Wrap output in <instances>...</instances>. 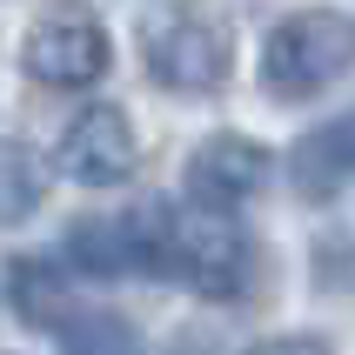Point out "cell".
I'll list each match as a JSON object with an SVG mask.
<instances>
[{"instance_id":"cell-5","label":"cell","mask_w":355,"mask_h":355,"mask_svg":"<svg viewBox=\"0 0 355 355\" xmlns=\"http://www.w3.org/2000/svg\"><path fill=\"white\" fill-rule=\"evenodd\" d=\"M141 161V141H135V121L121 114L114 101L101 107H80L60 135V175L80 181V188H114V181L135 175Z\"/></svg>"},{"instance_id":"cell-8","label":"cell","mask_w":355,"mask_h":355,"mask_svg":"<svg viewBox=\"0 0 355 355\" xmlns=\"http://www.w3.org/2000/svg\"><path fill=\"white\" fill-rule=\"evenodd\" d=\"M7 302H14V315H20V322H34V329H54V322L67 315V282H60L54 261L20 255L14 268H7Z\"/></svg>"},{"instance_id":"cell-6","label":"cell","mask_w":355,"mask_h":355,"mask_svg":"<svg viewBox=\"0 0 355 355\" xmlns=\"http://www.w3.org/2000/svg\"><path fill=\"white\" fill-rule=\"evenodd\" d=\"M268 181V148L248 135H215L188 155V195L201 208H241Z\"/></svg>"},{"instance_id":"cell-7","label":"cell","mask_w":355,"mask_h":355,"mask_svg":"<svg viewBox=\"0 0 355 355\" xmlns=\"http://www.w3.org/2000/svg\"><path fill=\"white\" fill-rule=\"evenodd\" d=\"M288 181H295L302 201L342 195L355 181V114H336V121H322V128H309L295 141V155H288Z\"/></svg>"},{"instance_id":"cell-10","label":"cell","mask_w":355,"mask_h":355,"mask_svg":"<svg viewBox=\"0 0 355 355\" xmlns=\"http://www.w3.org/2000/svg\"><path fill=\"white\" fill-rule=\"evenodd\" d=\"M40 195H47V181H40L34 148L0 141V228H20V221L40 208Z\"/></svg>"},{"instance_id":"cell-2","label":"cell","mask_w":355,"mask_h":355,"mask_svg":"<svg viewBox=\"0 0 355 355\" xmlns=\"http://www.w3.org/2000/svg\"><path fill=\"white\" fill-rule=\"evenodd\" d=\"M141 60L168 94H208L228 80L235 40L221 20L195 14V7H161V14L141 20Z\"/></svg>"},{"instance_id":"cell-9","label":"cell","mask_w":355,"mask_h":355,"mask_svg":"<svg viewBox=\"0 0 355 355\" xmlns=\"http://www.w3.org/2000/svg\"><path fill=\"white\" fill-rule=\"evenodd\" d=\"M67 255H74L87 275H128V268H141L135 215L128 221H80L74 235H67Z\"/></svg>"},{"instance_id":"cell-3","label":"cell","mask_w":355,"mask_h":355,"mask_svg":"<svg viewBox=\"0 0 355 355\" xmlns=\"http://www.w3.org/2000/svg\"><path fill=\"white\" fill-rule=\"evenodd\" d=\"M168 275H181L208 302H241L248 275H255V248L228 221V208H201L195 201L188 215L168 221Z\"/></svg>"},{"instance_id":"cell-1","label":"cell","mask_w":355,"mask_h":355,"mask_svg":"<svg viewBox=\"0 0 355 355\" xmlns=\"http://www.w3.org/2000/svg\"><path fill=\"white\" fill-rule=\"evenodd\" d=\"M355 60V20L329 14V7H309V14H288L261 47V87L275 101H309L322 94L329 80L349 74Z\"/></svg>"},{"instance_id":"cell-4","label":"cell","mask_w":355,"mask_h":355,"mask_svg":"<svg viewBox=\"0 0 355 355\" xmlns=\"http://www.w3.org/2000/svg\"><path fill=\"white\" fill-rule=\"evenodd\" d=\"M107 34H101L94 14H80V7H60V14H47L27 34V47H20V67L40 80V87H94L101 74H107Z\"/></svg>"},{"instance_id":"cell-12","label":"cell","mask_w":355,"mask_h":355,"mask_svg":"<svg viewBox=\"0 0 355 355\" xmlns=\"http://www.w3.org/2000/svg\"><path fill=\"white\" fill-rule=\"evenodd\" d=\"M248 355H336L322 336H275V342H255Z\"/></svg>"},{"instance_id":"cell-11","label":"cell","mask_w":355,"mask_h":355,"mask_svg":"<svg viewBox=\"0 0 355 355\" xmlns=\"http://www.w3.org/2000/svg\"><path fill=\"white\" fill-rule=\"evenodd\" d=\"M60 355H141V336H135V322H121V315H80L67 336H60Z\"/></svg>"}]
</instances>
